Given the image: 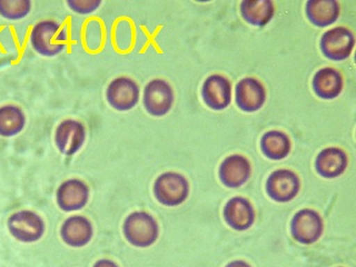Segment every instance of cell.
Wrapping results in <instances>:
<instances>
[{"label": "cell", "mask_w": 356, "mask_h": 267, "mask_svg": "<svg viewBox=\"0 0 356 267\" xmlns=\"http://www.w3.org/2000/svg\"><path fill=\"white\" fill-rule=\"evenodd\" d=\"M241 16L245 22L255 27H265L275 15L272 0H244L239 6Z\"/></svg>", "instance_id": "ffe728a7"}, {"label": "cell", "mask_w": 356, "mask_h": 267, "mask_svg": "<svg viewBox=\"0 0 356 267\" xmlns=\"http://www.w3.org/2000/svg\"><path fill=\"white\" fill-rule=\"evenodd\" d=\"M92 267H118V265L114 261H111V259H103L96 261Z\"/></svg>", "instance_id": "d4e9b609"}, {"label": "cell", "mask_w": 356, "mask_h": 267, "mask_svg": "<svg viewBox=\"0 0 356 267\" xmlns=\"http://www.w3.org/2000/svg\"><path fill=\"white\" fill-rule=\"evenodd\" d=\"M89 187L78 178H70L57 189L56 200L61 211H81L88 203Z\"/></svg>", "instance_id": "9a60e30c"}, {"label": "cell", "mask_w": 356, "mask_h": 267, "mask_svg": "<svg viewBox=\"0 0 356 267\" xmlns=\"http://www.w3.org/2000/svg\"><path fill=\"white\" fill-rule=\"evenodd\" d=\"M323 232L324 222L322 216L314 209H300L293 216L291 234L294 241L300 244H314L322 237Z\"/></svg>", "instance_id": "8992f818"}, {"label": "cell", "mask_w": 356, "mask_h": 267, "mask_svg": "<svg viewBox=\"0 0 356 267\" xmlns=\"http://www.w3.org/2000/svg\"><path fill=\"white\" fill-rule=\"evenodd\" d=\"M9 233L17 241L22 243H35L44 235V220L31 211H16L8 218Z\"/></svg>", "instance_id": "ba28073f"}, {"label": "cell", "mask_w": 356, "mask_h": 267, "mask_svg": "<svg viewBox=\"0 0 356 267\" xmlns=\"http://www.w3.org/2000/svg\"><path fill=\"white\" fill-rule=\"evenodd\" d=\"M154 196L159 204L168 207L181 205L189 195V183L179 172H166L156 178Z\"/></svg>", "instance_id": "3957f363"}, {"label": "cell", "mask_w": 356, "mask_h": 267, "mask_svg": "<svg viewBox=\"0 0 356 267\" xmlns=\"http://www.w3.org/2000/svg\"><path fill=\"white\" fill-rule=\"evenodd\" d=\"M202 99L211 111H220L232 103V83L220 74L209 76L202 85Z\"/></svg>", "instance_id": "30bf717a"}, {"label": "cell", "mask_w": 356, "mask_h": 267, "mask_svg": "<svg viewBox=\"0 0 356 267\" xmlns=\"http://www.w3.org/2000/svg\"><path fill=\"white\" fill-rule=\"evenodd\" d=\"M106 99L115 111H131L139 103L140 88L131 78L120 76L109 83L106 89Z\"/></svg>", "instance_id": "52a82bcc"}, {"label": "cell", "mask_w": 356, "mask_h": 267, "mask_svg": "<svg viewBox=\"0 0 356 267\" xmlns=\"http://www.w3.org/2000/svg\"><path fill=\"white\" fill-rule=\"evenodd\" d=\"M175 102V94L170 83L161 78H155L145 86L143 105L150 116H166Z\"/></svg>", "instance_id": "5b68a950"}, {"label": "cell", "mask_w": 356, "mask_h": 267, "mask_svg": "<svg viewBox=\"0 0 356 267\" xmlns=\"http://www.w3.org/2000/svg\"><path fill=\"white\" fill-rule=\"evenodd\" d=\"M225 267H252L248 264V261H241V259H236V261H231L228 263Z\"/></svg>", "instance_id": "484cf974"}, {"label": "cell", "mask_w": 356, "mask_h": 267, "mask_svg": "<svg viewBox=\"0 0 356 267\" xmlns=\"http://www.w3.org/2000/svg\"><path fill=\"white\" fill-rule=\"evenodd\" d=\"M344 79L339 70L333 67H323L317 70L312 79V89L317 97L333 100L342 94Z\"/></svg>", "instance_id": "2e32d148"}, {"label": "cell", "mask_w": 356, "mask_h": 267, "mask_svg": "<svg viewBox=\"0 0 356 267\" xmlns=\"http://www.w3.org/2000/svg\"><path fill=\"white\" fill-rule=\"evenodd\" d=\"M92 235L94 228L92 222L81 215L68 217L61 225V238L72 248L86 246L92 241Z\"/></svg>", "instance_id": "ac0fdd59"}, {"label": "cell", "mask_w": 356, "mask_h": 267, "mask_svg": "<svg viewBox=\"0 0 356 267\" xmlns=\"http://www.w3.org/2000/svg\"><path fill=\"white\" fill-rule=\"evenodd\" d=\"M26 126V115L16 105H5L0 107V136L14 137L24 131Z\"/></svg>", "instance_id": "7402d4cb"}, {"label": "cell", "mask_w": 356, "mask_h": 267, "mask_svg": "<svg viewBox=\"0 0 356 267\" xmlns=\"http://www.w3.org/2000/svg\"><path fill=\"white\" fill-rule=\"evenodd\" d=\"M67 31L55 20H42L33 26L29 36L31 47L44 57H55L67 46Z\"/></svg>", "instance_id": "6da1fadb"}, {"label": "cell", "mask_w": 356, "mask_h": 267, "mask_svg": "<svg viewBox=\"0 0 356 267\" xmlns=\"http://www.w3.org/2000/svg\"><path fill=\"white\" fill-rule=\"evenodd\" d=\"M67 6L78 15H90L102 6V0H68Z\"/></svg>", "instance_id": "cb8c5ba5"}, {"label": "cell", "mask_w": 356, "mask_h": 267, "mask_svg": "<svg viewBox=\"0 0 356 267\" xmlns=\"http://www.w3.org/2000/svg\"><path fill=\"white\" fill-rule=\"evenodd\" d=\"M348 157L342 148L326 147L317 154L315 170L321 177L333 179L344 174L348 168Z\"/></svg>", "instance_id": "e0dca14e"}, {"label": "cell", "mask_w": 356, "mask_h": 267, "mask_svg": "<svg viewBox=\"0 0 356 267\" xmlns=\"http://www.w3.org/2000/svg\"><path fill=\"white\" fill-rule=\"evenodd\" d=\"M252 175V165L245 156L233 154L220 163L218 177L228 188H238L248 183Z\"/></svg>", "instance_id": "4fadbf2b"}, {"label": "cell", "mask_w": 356, "mask_h": 267, "mask_svg": "<svg viewBox=\"0 0 356 267\" xmlns=\"http://www.w3.org/2000/svg\"><path fill=\"white\" fill-rule=\"evenodd\" d=\"M354 47L355 35L344 26L331 28L321 37V53L330 60H346L353 53Z\"/></svg>", "instance_id": "277c9868"}, {"label": "cell", "mask_w": 356, "mask_h": 267, "mask_svg": "<svg viewBox=\"0 0 356 267\" xmlns=\"http://www.w3.org/2000/svg\"><path fill=\"white\" fill-rule=\"evenodd\" d=\"M86 140V128L79 120H65L59 122L55 131L56 147L66 156L75 155Z\"/></svg>", "instance_id": "7c38bea8"}, {"label": "cell", "mask_w": 356, "mask_h": 267, "mask_svg": "<svg viewBox=\"0 0 356 267\" xmlns=\"http://www.w3.org/2000/svg\"><path fill=\"white\" fill-rule=\"evenodd\" d=\"M305 14L315 27H330L339 19L341 6L337 0H309L305 5Z\"/></svg>", "instance_id": "d6986e66"}, {"label": "cell", "mask_w": 356, "mask_h": 267, "mask_svg": "<svg viewBox=\"0 0 356 267\" xmlns=\"http://www.w3.org/2000/svg\"><path fill=\"white\" fill-rule=\"evenodd\" d=\"M122 233L126 241L135 248H149L159 239V222L146 211H134L126 217Z\"/></svg>", "instance_id": "7a4b0ae2"}, {"label": "cell", "mask_w": 356, "mask_h": 267, "mask_svg": "<svg viewBox=\"0 0 356 267\" xmlns=\"http://www.w3.org/2000/svg\"><path fill=\"white\" fill-rule=\"evenodd\" d=\"M259 146L263 155L270 161L285 159L292 150V142L289 135L276 129L263 134Z\"/></svg>", "instance_id": "44dd1931"}, {"label": "cell", "mask_w": 356, "mask_h": 267, "mask_svg": "<svg viewBox=\"0 0 356 267\" xmlns=\"http://www.w3.org/2000/svg\"><path fill=\"white\" fill-rule=\"evenodd\" d=\"M264 85L255 77H245L235 86V103L245 113H255L266 103Z\"/></svg>", "instance_id": "8fae6325"}, {"label": "cell", "mask_w": 356, "mask_h": 267, "mask_svg": "<svg viewBox=\"0 0 356 267\" xmlns=\"http://www.w3.org/2000/svg\"><path fill=\"white\" fill-rule=\"evenodd\" d=\"M31 0H0V16L5 19H24L31 14Z\"/></svg>", "instance_id": "603a6c76"}, {"label": "cell", "mask_w": 356, "mask_h": 267, "mask_svg": "<svg viewBox=\"0 0 356 267\" xmlns=\"http://www.w3.org/2000/svg\"><path fill=\"white\" fill-rule=\"evenodd\" d=\"M222 216L232 229L245 232L255 222L256 214L254 206L248 198L235 196L228 200L222 209Z\"/></svg>", "instance_id": "5bb4252c"}, {"label": "cell", "mask_w": 356, "mask_h": 267, "mask_svg": "<svg viewBox=\"0 0 356 267\" xmlns=\"http://www.w3.org/2000/svg\"><path fill=\"white\" fill-rule=\"evenodd\" d=\"M266 194L277 203H289L300 191V179L296 172L281 168L270 172L265 184Z\"/></svg>", "instance_id": "9c48e42d"}]
</instances>
